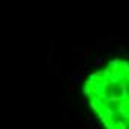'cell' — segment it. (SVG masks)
Listing matches in <instances>:
<instances>
[{"label":"cell","instance_id":"6da1fadb","mask_svg":"<svg viewBox=\"0 0 129 129\" xmlns=\"http://www.w3.org/2000/svg\"><path fill=\"white\" fill-rule=\"evenodd\" d=\"M90 108L107 129H129V62L116 58L85 82Z\"/></svg>","mask_w":129,"mask_h":129}]
</instances>
